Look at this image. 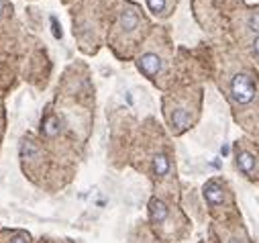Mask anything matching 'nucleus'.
I'll list each match as a JSON object with an SVG mask.
<instances>
[{"instance_id": "obj_1", "label": "nucleus", "mask_w": 259, "mask_h": 243, "mask_svg": "<svg viewBox=\"0 0 259 243\" xmlns=\"http://www.w3.org/2000/svg\"><path fill=\"white\" fill-rule=\"evenodd\" d=\"M227 98L235 106L237 114H241V110H245V112L253 110V106L259 100V88H257L255 74L247 68L233 72L229 76V84H227Z\"/></svg>"}, {"instance_id": "obj_2", "label": "nucleus", "mask_w": 259, "mask_h": 243, "mask_svg": "<svg viewBox=\"0 0 259 243\" xmlns=\"http://www.w3.org/2000/svg\"><path fill=\"white\" fill-rule=\"evenodd\" d=\"M235 166L245 178L255 180V176L259 174V153L255 151V147H251L249 143H239L235 147Z\"/></svg>"}, {"instance_id": "obj_3", "label": "nucleus", "mask_w": 259, "mask_h": 243, "mask_svg": "<svg viewBox=\"0 0 259 243\" xmlns=\"http://www.w3.org/2000/svg\"><path fill=\"white\" fill-rule=\"evenodd\" d=\"M202 194H204L206 205H208L212 211H225V209H229V205H231L229 188L223 184L221 180H210V182H206Z\"/></svg>"}, {"instance_id": "obj_4", "label": "nucleus", "mask_w": 259, "mask_h": 243, "mask_svg": "<svg viewBox=\"0 0 259 243\" xmlns=\"http://www.w3.org/2000/svg\"><path fill=\"white\" fill-rule=\"evenodd\" d=\"M137 68L141 70L143 76L147 78H155L161 68H163V62H161V57L155 53V51H145L139 59H137Z\"/></svg>"}, {"instance_id": "obj_5", "label": "nucleus", "mask_w": 259, "mask_h": 243, "mask_svg": "<svg viewBox=\"0 0 259 243\" xmlns=\"http://www.w3.org/2000/svg\"><path fill=\"white\" fill-rule=\"evenodd\" d=\"M139 23H141V19H139L137 9H133V7H124L122 9L120 19H118V27L124 33H135L139 29Z\"/></svg>"}, {"instance_id": "obj_6", "label": "nucleus", "mask_w": 259, "mask_h": 243, "mask_svg": "<svg viewBox=\"0 0 259 243\" xmlns=\"http://www.w3.org/2000/svg\"><path fill=\"white\" fill-rule=\"evenodd\" d=\"M167 215H169V211L163 200H159V198L149 200V219L153 225H163L167 221Z\"/></svg>"}, {"instance_id": "obj_7", "label": "nucleus", "mask_w": 259, "mask_h": 243, "mask_svg": "<svg viewBox=\"0 0 259 243\" xmlns=\"http://www.w3.org/2000/svg\"><path fill=\"white\" fill-rule=\"evenodd\" d=\"M151 168H153V174H155L157 178H165V176H169V172H171V161H169V157H167L163 151H159V153L153 155Z\"/></svg>"}, {"instance_id": "obj_8", "label": "nucleus", "mask_w": 259, "mask_h": 243, "mask_svg": "<svg viewBox=\"0 0 259 243\" xmlns=\"http://www.w3.org/2000/svg\"><path fill=\"white\" fill-rule=\"evenodd\" d=\"M243 27H245V31H247L249 35L257 37V35H259V11L249 13V15L245 17V21H243Z\"/></svg>"}, {"instance_id": "obj_9", "label": "nucleus", "mask_w": 259, "mask_h": 243, "mask_svg": "<svg viewBox=\"0 0 259 243\" xmlns=\"http://www.w3.org/2000/svg\"><path fill=\"white\" fill-rule=\"evenodd\" d=\"M59 133V118L49 114L45 120H43V135L45 137H55Z\"/></svg>"}, {"instance_id": "obj_10", "label": "nucleus", "mask_w": 259, "mask_h": 243, "mask_svg": "<svg viewBox=\"0 0 259 243\" xmlns=\"http://www.w3.org/2000/svg\"><path fill=\"white\" fill-rule=\"evenodd\" d=\"M147 7H149V11L153 15H163L167 3H165V0H147Z\"/></svg>"}, {"instance_id": "obj_11", "label": "nucleus", "mask_w": 259, "mask_h": 243, "mask_svg": "<svg viewBox=\"0 0 259 243\" xmlns=\"http://www.w3.org/2000/svg\"><path fill=\"white\" fill-rule=\"evenodd\" d=\"M51 29H53V37L55 39H61V27H59V23H57V19L55 17H51Z\"/></svg>"}, {"instance_id": "obj_12", "label": "nucleus", "mask_w": 259, "mask_h": 243, "mask_svg": "<svg viewBox=\"0 0 259 243\" xmlns=\"http://www.w3.org/2000/svg\"><path fill=\"white\" fill-rule=\"evenodd\" d=\"M251 51H253L255 59H259V35H257V37H253V43H251Z\"/></svg>"}, {"instance_id": "obj_13", "label": "nucleus", "mask_w": 259, "mask_h": 243, "mask_svg": "<svg viewBox=\"0 0 259 243\" xmlns=\"http://www.w3.org/2000/svg\"><path fill=\"white\" fill-rule=\"evenodd\" d=\"M11 243H29V239H27V237L17 235V237H13V239H11Z\"/></svg>"}]
</instances>
